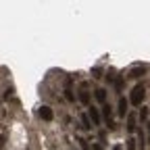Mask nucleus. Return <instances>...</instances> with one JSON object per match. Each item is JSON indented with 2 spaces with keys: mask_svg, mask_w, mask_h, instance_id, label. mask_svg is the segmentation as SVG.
I'll return each mask as SVG.
<instances>
[{
  "mask_svg": "<svg viewBox=\"0 0 150 150\" xmlns=\"http://www.w3.org/2000/svg\"><path fill=\"white\" fill-rule=\"evenodd\" d=\"M144 98H146V90H144V86H142V83H138L134 90H131L129 102H131V104H136V106H140V104L144 102Z\"/></svg>",
  "mask_w": 150,
  "mask_h": 150,
  "instance_id": "f257e3e1",
  "label": "nucleus"
},
{
  "mask_svg": "<svg viewBox=\"0 0 150 150\" xmlns=\"http://www.w3.org/2000/svg\"><path fill=\"white\" fill-rule=\"evenodd\" d=\"M38 115H40V119H44V121H52L54 112H52V108H50V106H40Z\"/></svg>",
  "mask_w": 150,
  "mask_h": 150,
  "instance_id": "f03ea898",
  "label": "nucleus"
},
{
  "mask_svg": "<svg viewBox=\"0 0 150 150\" xmlns=\"http://www.w3.org/2000/svg\"><path fill=\"white\" fill-rule=\"evenodd\" d=\"M88 117H90V121L94 123V125H100V112H98V108H90V112H88Z\"/></svg>",
  "mask_w": 150,
  "mask_h": 150,
  "instance_id": "7ed1b4c3",
  "label": "nucleus"
},
{
  "mask_svg": "<svg viewBox=\"0 0 150 150\" xmlns=\"http://www.w3.org/2000/svg\"><path fill=\"white\" fill-rule=\"evenodd\" d=\"M102 115H104V119H106V123H108V127H115V123H112V112H110V106L108 104H104L102 106Z\"/></svg>",
  "mask_w": 150,
  "mask_h": 150,
  "instance_id": "20e7f679",
  "label": "nucleus"
},
{
  "mask_svg": "<svg viewBox=\"0 0 150 150\" xmlns=\"http://www.w3.org/2000/svg\"><path fill=\"white\" fill-rule=\"evenodd\" d=\"M127 131H129V134H134V131L138 129V125H136V115H127Z\"/></svg>",
  "mask_w": 150,
  "mask_h": 150,
  "instance_id": "39448f33",
  "label": "nucleus"
},
{
  "mask_svg": "<svg viewBox=\"0 0 150 150\" xmlns=\"http://www.w3.org/2000/svg\"><path fill=\"white\" fill-rule=\"evenodd\" d=\"M127 108H129V102L121 96V98H119V115H121V117H125V115H127Z\"/></svg>",
  "mask_w": 150,
  "mask_h": 150,
  "instance_id": "423d86ee",
  "label": "nucleus"
},
{
  "mask_svg": "<svg viewBox=\"0 0 150 150\" xmlns=\"http://www.w3.org/2000/svg\"><path fill=\"white\" fill-rule=\"evenodd\" d=\"M96 100H98L100 104H104V102H106V90H102V88H98V90H96Z\"/></svg>",
  "mask_w": 150,
  "mask_h": 150,
  "instance_id": "0eeeda50",
  "label": "nucleus"
},
{
  "mask_svg": "<svg viewBox=\"0 0 150 150\" xmlns=\"http://www.w3.org/2000/svg\"><path fill=\"white\" fill-rule=\"evenodd\" d=\"M65 98H67L69 102H73V100H75L73 92H71V79H67V88H65Z\"/></svg>",
  "mask_w": 150,
  "mask_h": 150,
  "instance_id": "6e6552de",
  "label": "nucleus"
},
{
  "mask_svg": "<svg viewBox=\"0 0 150 150\" xmlns=\"http://www.w3.org/2000/svg\"><path fill=\"white\" fill-rule=\"evenodd\" d=\"M79 102H81V104H86V106H90V94H88L86 90H81V92H79Z\"/></svg>",
  "mask_w": 150,
  "mask_h": 150,
  "instance_id": "1a4fd4ad",
  "label": "nucleus"
},
{
  "mask_svg": "<svg viewBox=\"0 0 150 150\" xmlns=\"http://www.w3.org/2000/svg\"><path fill=\"white\" fill-rule=\"evenodd\" d=\"M81 127L83 129H92V121H90L88 115H81Z\"/></svg>",
  "mask_w": 150,
  "mask_h": 150,
  "instance_id": "9d476101",
  "label": "nucleus"
},
{
  "mask_svg": "<svg viewBox=\"0 0 150 150\" xmlns=\"http://www.w3.org/2000/svg\"><path fill=\"white\" fill-rule=\"evenodd\" d=\"M140 75H144V67H136V69H131L129 77H140Z\"/></svg>",
  "mask_w": 150,
  "mask_h": 150,
  "instance_id": "9b49d317",
  "label": "nucleus"
},
{
  "mask_svg": "<svg viewBox=\"0 0 150 150\" xmlns=\"http://www.w3.org/2000/svg\"><path fill=\"white\" fill-rule=\"evenodd\" d=\"M92 77H96V79L102 77V69H100V67H94V69H92Z\"/></svg>",
  "mask_w": 150,
  "mask_h": 150,
  "instance_id": "f8f14e48",
  "label": "nucleus"
},
{
  "mask_svg": "<svg viewBox=\"0 0 150 150\" xmlns=\"http://www.w3.org/2000/svg\"><path fill=\"white\" fill-rule=\"evenodd\" d=\"M77 142H79V146H81V148H83V150H92V148H90V146H88V142H86V140H83V138H77Z\"/></svg>",
  "mask_w": 150,
  "mask_h": 150,
  "instance_id": "ddd939ff",
  "label": "nucleus"
},
{
  "mask_svg": "<svg viewBox=\"0 0 150 150\" xmlns=\"http://www.w3.org/2000/svg\"><path fill=\"white\" fill-rule=\"evenodd\" d=\"M127 150H136V140H134V138L127 140Z\"/></svg>",
  "mask_w": 150,
  "mask_h": 150,
  "instance_id": "4468645a",
  "label": "nucleus"
},
{
  "mask_svg": "<svg viewBox=\"0 0 150 150\" xmlns=\"http://www.w3.org/2000/svg\"><path fill=\"white\" fill-rule=\"evenodd\" d=\"M140 119H142V121H146V119H148V108H144V106H142V110H140Z\"/></svg>",
  "mask_w": 150,
  "mask_h": 150,
  "instance_id": "2eb2a0df",
  "label": "nucleus"
},
{
  "mask_svg": "<svg viewBox=\"0 0 150 150\" xmlns=\"http://www.w3.org/2000/svg\"><path fill=\"white\" fill-rule=\"evenodd\" d=\"M115 88H117V92H121V88H123V79H121V77L115 79Z\"/></svg>",
  "mask_w": 150,
  "mask_h": 150,
  "instance_id": "dca6fc26",
  "label": "nucleus"
},
{
  "mask_svg": "<svg viewBox=\"0 0 150 150\" xmlns=\"http://www.w3.org/2000/svg\"><path fill=\"white\" fill-rule=\"evenodd\" d=\"M92 150H104V148H102L100 144H94V146H92Z\"/></svg>",
  "mask_w": 150,
  "mask_h": 150,
  "instance_id": "f3484780",
  "label": "nucleus"
},
{
  "mask_svg": "<svg viewBox=\"0 0 150 150\" xmlns=\"http://www.w3.org/2000/svg\"><path fill=\"white\" fill-rule=\"evenodd\" d=\"M112 150H123V146H119V144H117V146H115V148H112Z\"/></svg>",
  "mask_w": 150,
  "mask_h": 150,
  "instance_id": "a211bd4d",
  "label": "nucleus"
},
{
  "mask_svg": "<svg viewBox=\"0 0 150 150\" xmlns=\"http://www.w3.org/2000/svg\"><path fill=\"white\" fill-rule=\"evenodd\" d=\"M148 129H150V125H148ZM148 144H150V134H148Z\"/></svg>",
  "mask_w": 150,
  "mask_h": 150,
  "instance_id": "6ab92c4d",
  "label": "nucleus"
}]
</instances>
